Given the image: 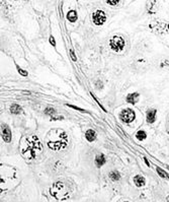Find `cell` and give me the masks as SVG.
Segmentation results:
<instances>
[{"mask_svg": "<svg viewBox=\"0 0 169 202\" xmlns=\"http://www.w3.org/2000/svg\"><path fill=\"white\" fill-rule=\"evenodd\" d=\"M91 19H92V22L95 25H102L104 22H106L107 16H106V14L103 10L97 9L92 13Z\"/></svg>", "mask_w": 169, "mask_h": 202, "instance_id": "obj_3", "label": "cell"}, {"mask_svg": "<svg viewBox=\"0 0 169 202\" xmlns=\"http://www.w3.org/2000/svg\"><path fill=\"white\" fill-rule=\"evenodd\" d=\"M121 0H106V2L109 5H110V6H116Z\"/></svg>", "mask_w": 169, "mask_h": 202, "instance_id": "obj_15", "label": "cell"}, {"mask_svg": "<svg viewBox=\"0 0 169 202\" xmlns=\"http://www.w3.org/2000/svg\"><path fill=\"white\" fill-rule=\"evenodd\" d=\"M119 119L126 124H130V123L134 122L136 119L135 111L130 108H126V109L122 110L121 113H119Z\"/></svg>", "mask_w": 169, "mask_h": 202, "instance_id": "obj_2", "label": "cell"}, {"mask_svg": "<svg viewBox=\"0 0 169 202\" xmlns=\"http://www.w3.org/2000/svg\"><path fill=\"white\" fill-rule=\"evenodd\" d=\"M1 129H2V138H3V140L5 142L9 143L11 141V137H12V134H11V130L9 129V127L4 124V125H2Z\"/></svg>", "mask_w": 169, "mask_h": 202, "instance_id": "obj_4", "label": "cell"}, {"mask_svg": "<svg viewBox=\"0 0 169 202\" xmlns=\"http://www.w3.org/2000/svg\"><path fill=\"white\" fill-rule=\"evenodd\" d=\"M70 55H71V57H72V60H73V61H76L77 58H76V55L74 54L73 50H71V51H70Z\"/></svg>", "mask_w": 169, "mask_h": 202, "instance_id": "obj_17", "label": "cell"}, {"mask_svg": "<svg viewBox=\"0 0 169 202\" xmlns=\"http://www.w3.org/2000/svg\"><path fill=\"white\" fill-rule=\"evenodd\" d=\"M109 47L115 52H122L126 47V41L121 36H113L109 40Z\"/></svg>", "mask_w": 169, "mask_h": 202, "instance_id": "obj_1", "label": "cell"}, {"mask_svg": "<svg viewBox=\"0 0 169 202\" xmlns=\"http://www.w3.org/2000/svg\"><path fill=\"white\" fill-rule=\"evenodd\" d=\"M20 112H21V107L19 105H17V104H13V105H11L10 107V113L13 114V115H18L20 114Z\"/></svg>", "mask_w": 169, "mask_h": 202, "instance_id": "obj_11", "label": "cell"}, {"mask_svg": "<svg viewBox=\"0 0 169 202\" xmlns=\"http://www.w3.org/2000/svg\"><path fill=\"white\" fill-rule=\"evenodd\" d=\"M156 114H157V111L154 109H150L147 111V115H146V119H147V122L152 124L155 122L156 120Z\"/></svg>", "mask_w": 169, "mask_h": 202, "instance_id": "obj_5", "label": "cell"}, {"mask_svg": "<svg viewBox=\"0 0 169 202\" xmlns=\"http://www.w3.org/2000/svg\"><path fill=\"white\" fill-rule=\"evenodd\" d=\"M109 179H112V181H119L121 179V174L118 171H112L109 173Z\"/></svg>", "mask_w": 169, "mask_h": 202, "instance_id": "obj_12", "label": "cell"}, {"mask_svg": "<svg viewBox=\"0 0 169 202\" xmlns=\"http://www.w3.org/2000/svg\"><path fill=\"white\" fill-rule=\"evenodd\" d=\"M136 138L138 140H145L147 138V133L145 131H143V130H139L138 132L136 133Z\"/></svg>", "mask_w": 169, "mask_h": 202, "instance_id": "obj_13", "label": "cell"}, {"mask_svg": "<svg viewBox=\"0 0 169 202\" xmlns=\"http://www.w3.org/2000/svg\"><path fill=\"white\" fill-rule=\"evenodd\" d=\"M94 163H95V166L97 167V168H100V167H102L103 164L106 163V157H104V154H99L96 155Z\"/></svg>", "mask_w": 169, "mask_h": 202, "instance_id": "obj_7", "label": "cell"}, {"mask_svg": "<svg viewBox=\"0 0 169 202\" xmlns=\"http://www.w3.org/2000/svg\"><path fill=\"white\" fill-rule=\"evenodd\" d=\"M139 97H140V94L138 93L129 94L127 96V102L129 104H132V105H135V104L139 101Z\"/></svg>", "mask_w": 169, "mask_h": 202, "instance_id": "obj_8", "label": "cell"}, {"mask_svg": "<svg viewBox=\"0 0 169 202\" xmlns=\"http://www.w3.org/2000/svg\"><path fill=\"white\" fill-rule=\"evenodd\" d=\"M77 12L75 10H69L68 13H67V19L70 22H77Z\"/></svg>", "mask_w": 169, "mask_h": 202, "instance_id": "obj_10", "label": "cell"}, {"mask_svg": "<svg viewBox=\"0 0 169 202\" xmlns=\"http://www.w3.org/2000/svg\"><path fill=\"white\" fill-rule=\"evenodd\" d=\"M17 69H18V71L20 72V74H21V75H23V76H28V71L22 70V69H20V68H18V67H17Z\"/></svg>", "mask_w": 169, "mask_h": 202, "instance_id": "obj_16", "label": "cell"}, {"mask_svg": "<svg viewBox=\"0 0 169 202\" xmlns=\"http://www.w3.org/2000/svg\"><path fill=\"white\" fill-rule=\"evenodd\" d=\"M133 181H134V183H135V185L137 187H139V188L145 186V184H146V180H145V178L143 177V176H140V175H136L135 177H134Z\"/></svg>", "mask_w": 169, "mask_h": 202, "instance_id": "obj_6", "label": "cell"}, {"mask_svg": "<svg viewBox=\"0 0 169 202\" xmlns=\"http://www.w3.org/2000/svg\"><path fill=\"white\" fill-rule=\"evenodd\" d=\"M156 170H157V173H158V174L160 175V177H162V178H165V179H169V176L167 175V173L166 172H164L163 171V170H161L159 168V167H156Z\"/></svg>", "mask_w": 169, "mask_h": 202, "instance_id": "obj_14", "label": "cell"}, {"mask_svg": "<svg viewBox=\"0 0 169 202\" xmlns=\"http://www.w3.org/2000/svg\"><path fill=\"white\" fill-rule=\"evenodd\" d=\"M50 43H52V45H53V46L56 45V43H55V40H54L53 37H51V38H50Z\"/></svg>", "mask_w": 169, "mask_h": 202, "instance_id": "obj_18", "label": "cell"}, {"mask_svg": "<svg viewBox=\"0 0 169 202\" xmlns=\"http://www.w3.org/2000/svg\"><path fill=\"white\" fill-rule=\"evenodd\" d=\"M85 138L87 139V141H89V142H93V141L96 139L95 131L92 130V129H88V130L85 132Z\"/></svg>", "mask_w": 169, "mask_h": 202, "instance_id": "obj_9", "label": "cell"}, {"mask_svg": "<svg viewBox=\"0 0 169 202\" xmlns=\"http://www.w3.org/2000/svg\"><path fill=\"white\" fill-rule=\"evenodd\" d=\"M144 161H146V164H148V166H150V164H149V161H148V160H147V158H146V157H144Z\"/></svg>", "mask_w": 169, "mask_h": 202, "instance_id": "obj_19", "label": "cell"}]
</instances>
